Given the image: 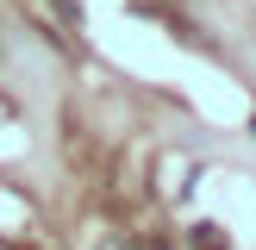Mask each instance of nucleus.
<instances>
[{"instance_id": "obj_1", "label": "nucleus", "mask_w": 256, "mask_h": 250, "mask_svg": "<svg viewBox=\"0 0 256 250\" xmlns=\"http://www.w3.org/2000/svg\"><path fill=\"white\" fill-rule=\"evenodd\" d=\"M250 132H256V125H250Z\"/></svg>"}]
</instances>
